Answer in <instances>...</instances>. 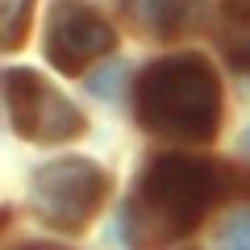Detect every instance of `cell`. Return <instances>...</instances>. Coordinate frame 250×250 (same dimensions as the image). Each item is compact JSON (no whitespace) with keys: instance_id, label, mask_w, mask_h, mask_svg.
Here are the masks:
<instances>
[{"instance_id":"1","label":"cell","mask_w":250,"mask_h":250,"mask_svg":"<svg viewBox=\"0 0 250 250\" xmlns=\"http://www.w3.org/2000/svg\"><path fill=\"white\" fill-rule=\"evenodd\" d=\"M221 196V167L196 154H159L138 179L129 196V246L150 250L171 238H184L200 225V217Z\"/></svg>"},{"instance_id":"2","label":"cell","mask_w":250,"mask_h":250,"mask_svg":"<svg viewBox=\"0 0 250 250\" xmlns=\"http://www.w3.org/2000/svg\"><path fill=\"white\" fill-rule=\"evenodd\" d=\"M134 108L154 138L208 142L221 125V80L200 54H171L138 75Z\"/></svg>"},{"instance_id":"3","label":"cell","mask_w":250,"mask_h":250,"mask_svg":"<svg viewBox=\"0 0 250 250\" xmlns=\"http://www.w3.org/2000/svg\"><path fill=\"white\" fill-rule=\"evenodd\" d=\"M104 192H108V175L92 159H54L46 167H38L34 184H29L34 213L46 225L67 229V233L83 229L96 217Z\"/></svg>"},{"instance_id":"4","label":"cell","mask_w":250,"mask_h":250,"mask_svg":"<svg viewBox=\"0 0 250 250\" xmlns=\"http://www.w3.org/2000/svg\"><path fill=\"white\" fill-rule=\"evenodd\" d=\"M4 104H9L13 129L29 142H67V138L83 134V113L38 71L9 67L4 71Z\"/></svg>"},{"instance_id":"5","label":"cell","mask_w":250,"mask_h":250,"mask_svg":"<svg viewBox=\"0 0 250 250\" xmlns=\"http://www.w3.org/2000/svg\"><path fill=\"white\" fill-rule=\"evenodd\" d=\"M117 46V34L108 21H100L83 4H54L46 21V59L67 75H80L88 62L104 59Z\"/></svg>"},{"instance_id":"6","label":"cell","mask_w":250,"mask_h":250,"mask_svg":"<svg viewBox=\"0 0 250 250\" xmlns=\"http://www.w3.org/2000/svg\"><path fill=\"white\" fill-rule=\"evenodd\" d=\"M205 0H129V17L150 38H179L200 21Z\"/></svg>"},{"instance_id":"7","label":"cell","mask_w":250,"mask_h":250,"mask_svg":"<svg viewBox=\"0 0 250 250\" xmlns=\"http://www.w3.org/2000/svg\"><path fill=\"white\" fill-rule=\"evenodd\" d=\"M29 13H34V0H0V46L4 50L21 46L29 29Z\"/></svg>"},{"instance_id":"8","label":"cell","mask_w":250,"mask_h":250,"mask_svg":"<svg viewBox=\"0 0 250 250\" xmlns=\"http://www.w3.org/2000/svg\"><path fill=\"white\" fill-rule=\"evenodd\" d=\"M221 250H250V213H233L221 229Z\"/></svg>"},{"instance_id":"9","label":"cell","mask_w":250,"mask_h":250,"mask_svg":"<svg viewBox=\"0 0 250 250\" xmlns=\"http://www.w3.org/2000/svg\"><path fill=\"white\" fill-rule=\"evenodd\" d=\"M229 62L242 67V71H250V38H233L229 42Z\"/></svg>"},{"instance_id":"10","label":"cell","mask_w":250,"mask_h":250,"mask_svg":"<svg viewBox=\"0 0 250 250\" xmlns=\"http://www.w3.org/2000/svg\"><path fill=\"white\" fill-rule=\"evenodd\" d=\"M225 13H229V17H238V21H246V25H250V0H225Z\"/></svg>"},{"instance_id":"11","label":"cell","mask_w":250,"mask_h":250,"mask_svg":"<svg viewBox=\"0 0 250 250\" xmlns=\"http://www.w3.org/2000/svg\"><path fill=\"white\" fill-rule=\"evenodd\" d=\"M17 250H67V246H54V242H25V246H17Z\"/></svg>"},{"instance_id":"12","label":"cell","mask_w":250,"mask_h":250,"mask_svg":"<svg viewBox=\"0 0 250 250\" xmlns=\"http://www.w3.org/2000/svg\"><path fill=\"white\" fill-rule=\"evenodd\" d=\"M242 146H246V154H250V129H246V138H242Z\"/></svg>"}]
</instances>
